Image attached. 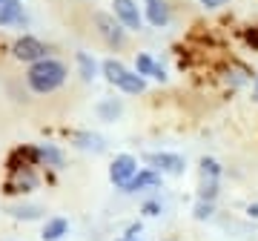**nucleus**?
Instances as JSON below:
<instances>
[{"label":"nucleus","mask_w":258,"mask_h":241,"mask_svg":"<svg viewBox=\"0 0 258 241\" xmlns=\"http://www.w3.org/2000/svg\"><path fill=\"white\" fill-rule=\"evenodd\" d=\"M75 147L92 149V152H103V141L98 138V135H92V132H78V135H75Z\"/></svg>","instance_id":"15"},{"label":"nucleus","mask_w":258,"mask_h":241,"mask_svg":"<svg viewBox=\"0 0 258 241\" xmlns=\"http://www.w3.org/2000/svg\"><path fill=\"white\" fill-rule=\"evenodd\" d=\"M215 195H218V181L204 178V181H201V190H198V201H215Z\"/></svg>","instance_id":"19"},{"label":"nucleus","mask_w":258,"mask_h":241,"mask_svg":"<svg viewBox=\"0 0 258 241\" xmlns=\"http://www.w3.org/2000/svg\"><path fill=\"white\" fill-rule=\"evenodd\" d=\"M247 215H249V218H258V204H249L247 207Z\"/></svg>","instance_id":"28"},{"label":"nucleus","mask_w":258,"mask_h":241,"mask_svg":"<svg viewBox=\"0 0 258 241\" xmlns=\"http://www.w3.org/2000/svg\"><path fill=\"white\" fill-rule=\"evenodd\" d=\"M255 84H258V75H255Z\"/></svg>","instance_id":"30"},{"label":"nucleus","mask_w":258,"mask_h":241,"mask_svg":"<svg viewBox=\"0 0 258 241\" xmlns=\"http://www.w3.org/2000/svg\"><path fill=\"white\" fill-rule=\"evenodd\" d=\"M40 161V149L37 147H20L9 155V172H23V169H32Z\"/></svg>","instance_id":"9"},{"label":"nucleus","mask_w":258,"mask_h":241,"mask_svg":"<svg viewBox=\"0 0 258 241\" xmlns=\"http://www.w3.org/2000/svg\"><path fill=\"white\" fill-rule=\"evenodd\" d=\"M112 15H115V18H118L126 29H132V32H138L141 20H144L135 0H112Z\"/></svg>","instance_id":"7"},{"label":"nucleus","mask_w":258,"mask_h":241,"mask_svg":"<svg viewBox=\"0 0 258 241\" xmlns=\"http://www.w3.org/2000/svg\"><path fill=\"white\" fill-rule=\"evenodd\" d=\"M135 72H138V75H149V78H155V81H161V84L166 81V72L147 55V52H141V55L135 57Z\"/></svg>","instance_id":"12"},{"label":"nucleus","mask_w":258,"mask_h":241,"mask_svg":"<svg viewBox=\"0 0 258 241\" xmlns=\"http://www.w3.org/2000/svg\"><path fill=\"white\" fill-rule=\"evenodd\" d=\"M9 215L12 218H23V221H35V218L43 215V210H40V207H12Z\"/></svg>","instance_id":"18"},{"label":"nucleus","mask_w":258,"mask_h":241,"mask_svg":"<svg viewBox=\"0 0 258 241\" xmlns=\"http://www.w3.org/2000/svg\"><path fill=\"white\" fill-rule=\"evenodd\" d=\"M63 81H66V66L60 64V61H52V57H43V61L32 64L29 72H26L29 89L37 92V95L55 92L57 86H63Z\"/></svg>","instance_id":"1"},{"label":"nucleus","mask_w":258,"mask_h":241,"mask_svg":"<svg viewBox=\"0 0 258 241\" xmlns=\"http://www.w3.org/2000/svg\"><path fill=\"white\" fill-rule=\"evenodd\" d=\"M147 3V20L152 26L164 29L169 23V9H166V0H144Z\"/></svg>","instance_id":"11"},{"label":"nucleus","mask_w":258,"mask_h":241,"mask_svg":"<svg viewBox=\"0 0 258 241\" xmlns=\"http://www.w3.org/2000/svg\"><path fill=\"white\" fill-rule=\"evenodd\" d=\"M12 23H23V9H0V26H12Z\"/></svg>","instance_id":"20"},{"label":"nucleus","mask_w":258,"mask_h":241,"mask_svg":"<svg viewBox=\"0 0 258 241\" xmlns=\"http://www.w3.org/2000/svg\"><path fill=\"white\" fill-rule=\"evenodd\" d=\"M161 184V172L158 169H138L135 178L123 187V193H138V190H149V187H158Z\"/></svg>","instance_id":"10"},{"label":"nucleus","mask_w":258,"mask_h":241,"mask_svg":"<svg viewBox=\"0 0 258 241\" xmlns=\"http://www.w3.org/2000/svg\"><path fill=\"white\" fill-rule=\"evenodd\" d=\"M12 55L23 61V64H37V61H43L46 57V46L32 35H23L15 40V46H12Z\"/></svg>","instance_id":"4"},{"label":"nucleus","mask_w":258,"mask_h":241,"mask_svg":"<svg viewBox=\"0 0 258 241\" xmlns=\"http://www.w3.org/2000/svg\"><path fill=\"white\" fill-rule=\"evenodd\" d=\"M103 75H106V81L109 84H115L120 89V92H129V95H138L147 89V81H144V75L138 72H129L126 66L120 64V61H103Z\"/></svg>","instance_id":"2"},{"label":"nucleus","mask_w":258,"mask_h":241,"mask_svg":"<svg viewBox=\"0 0 258 241\" xmlns=\"http://www.w3.org/2000/svg\"><path fill=\"white\" fill-rule=\"evenodd\" d=\"M15 6H20L18 0H0V9H15Z\"/></svg>","instance_id":"27"},{"label":"nucleus","mask_w":258,"mask_h":241,"mask_svg":"<svg viewBox=\"0 0 258 241\" xmlns=\"http://www.w3.org/2000/svg\"><path fill=\"white\" fill-rule=\"evenodd\" d=\"M126 238H132V241H138V235H141V221H135V224H129L126 227V232H123Z\"/></svg>","instance_id":"25"},{"label":"nucleus","mask_w":258,"mask_h":241,"mask_svg":"<svg viewBox=\"0 0 258 241\" xmlns=\"http://www.w3.org/2000/svg\"><path fill=\"white\" fill-rule=\"evenodd\" d=\"M135 172H138V161L132 155H118L115 161H112V167H109V178H112V184L115 187H126L132 178H135Z\"/></svg>","instance_id":"5"},{"label":"nucleus","mask_w":258,"mask_h":241,"mask_svg":"<svg viewBox=\"0 0 258 241\" xmlns=\"http://www.w3.org/2000/svg\"><path fill=\"white\" fill-rule=\"evenodd\" d=\"M212 213H215L212 201H198V204H195V210H192V215L198 218V221H207V218H210Z\"/></svg>","instance_id":"22"},{"label":"nucleus","mask_w":258,"mask_h":241,"mask_svg":"<svg viewBox=\"0 0 258 241\" xmlns=\"http://www.w3.org/2000/svg\"><path fill=\"white\" fill-rule=\"evenodd\" d=\"M252 101H255V103H258V84H255V86H252Z\"/></svg>","instance_id":"29"},{"label":"nucleus","mask_w":258,"mask_h":241,"mask_svg":"<svg viewBox=\"0 0 258 241\" xmlns=\"http://www.w3.org/2000/svg\"><path fill=\"white\" fill-rule=\"evenodd\" d=\"M66 230H69V221H66V218H49V221L43 224L40 238L43 241H60L66 235Z\"/></svg>","instance_id":"13"},{"label":"nucleus","mask_w":258,"mask_h":241,"mask_svg":"<svg viewBox=\"0 0 258 241\" xmlns=\"http://www.w3.org/2000/svg\"><path fill=\"white\" fill-rule=\"evenodd\" d=\"M201 175L204 178H212V181H218L221 167H218V161H215V158H201Z\"/></svg>","instance_id":"21"},{"label":"nucleus","mask_w":258,"mask_h":241,"mask_svg":"<svg viewBox=\"0 0 258 241\" xmlns=\"http://www.w3.org/2000/svg\"><path fill=\"white\" fill-rule=\"evenodd\" d=\"M147 161L161 175L164 172L166 175H184V169H186V161L181 155H175V152H152V155H147Z\"/></svg>","instance_id":"6"},{"label":"nucleus","mask_w":258,"mask_h":241,"mask_svg":"<svg viewBox=\"0 0 258 241\" xmlns=\"http://www.w3.org/2000/svg\"><path fill=\"white\" fill-rule=\"evenodd\" d=\"M95 26H98V32L103 35V40L109 43V46H123V40H126V35H123V23H120L115 15H106V12H95Z\"/></svg>","instance_id":"3"},{"label":"nucleus","mask_w":258,"mask_h":241,"mask_svg":"<svg viewBox=\"0 0 258 241\" xmlns=\"http://www.w3.org/2000/svg\"><path fill=\"white\" fill-rule=\"evenodd\" d=\"M75 61H78V72H81L83 81H92L95 75H98V64H95L86 52H78V55H75Z\"/></svg>","instance_id":"14"},{"label":"nucleus","mask_w":258,"mask_h":241,"mask_svg":"<svg viewBox=\"0 0 258 241\" xmlns=\"http://www.w3.org/2000/svg\"><path fill=\"white\" fill-rule=\"evenodd\" d=\"M120 101H115V98H109V101H101L98 103V115H101V120H115L120 115Z\"/></svg>","instance_id":"16"},{"label":"nucleus","mask_w":258,"mask_h":241,"mask_svg":"<svg viewBox=\"0 0 258 241\" xmlns=\"http://www.w3.org/2000/svg\"><path fill=\"white\" fill-rule=\"evenodd\" d=\"M37 184V178L32 169H23V172H9L6 178V187H3V193L6 195H23V193H32Z\"/></svg>","instance_id":"8"},{"label":"nucleus","mask_w":258,"mask_h":241,"mask_svg":"<svg viewBox=\"0 0 258 241\" xmlns=\"http://www.w3.org/2000/svg\"><path fill=\"white\" fill-rule=\"evenodd\" d=\"M224 3H227V0H201V6H207V9H218Z\"/></svg>","instance_id":"26"},{"label":"nucleus","mask_w":258,"mask_h":241,"mask_svg":"<svg viewBox=\"0 0 258 241\" xmlns=\"http://www.w3.org/2000/svg\"><path fill=\"white\" fill-rule=\"evenodd\" d=\"M37 149H40V161H46L49 167H60L63 164V155H60V149L55 144H43V147H37Z\"/></svg>","instance_id":"17"},{"label":"nucleus","mask_w":258,"mask_h":241,"mask_svg":"<svg viewBox=\"0 0 258 241\" xmlns=\"http://www.w3.org/2000/svg\"><path fill=\"white\" fill-rule=\"evenodd\" d=\"M141 213L147 215V218H152V215H158V213H161V204H158V201H147V204L141 207Z\"/></svg>","instance_id":"24"},{"label":"nucleus","mask_w":258,"mask_h":241,"mask_svg":"<svg viewBox=\"0 0 258 241\" xmlns=\"http://www.w3.org/2000/svg\"><path fill=\"white\" fill-rule=\"evenodd\" d=\"M244 40H247V46L252 49V52H258V26H249L247 32H244Z\"/></svg>","instance_id":"23"}]
</instances>
